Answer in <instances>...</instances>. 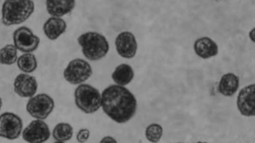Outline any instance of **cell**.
<instances>
[{
    "instance_id": "cell-1",
    "label": "cell",
    "mask_w": 255,
    "mask_h": 143,
    "mask_svg": "<svg viewBox=\"0 0 255 143\" xmlns=\"http://www.w3.org/2000/svg\"><path fill=\"white\" fill-rule=\"evenodd\" d=\"M101 107L114 122L124 124L135 114L137 103L135 97L126 87L111 85L102 93Z\"/></svg>"
},
{
    "instance_id": "cell-2",
    "label": "cell",
    "mask_w": 255,
    "mask_h": 143,
    "mask_svg": "<svg viewBox=\"0 0 255 143\" xmlns=\"http://www.w3.org/2000/svg\"><path fill=\"white\" fill-rule=\"evenodd\" d=\"M35 11L33 0H5L1 7V22L4 25H19L27 21Z\"/></svg>"
},
{
    "instance_id": "cell-3",
    "label": "cell",
    "mask_w": 255,
    "mask_h": 143,
    "mask_svg": "<svg viewBox=\"0 0 255 143\" xmlns=\"http://www.w3.org/2000/svg\"><path fill=\"white\" fill-rule=\"evenodd\" d=\"M78 43L82 48L84 56L90 61L100 60L109 51L110 45L107 39L96 32H88L80 35Z\"/></svg>"
},
{
    "instance_id": "cell-4",
    "label": "cell",
    "mask_w": 255,
    "mask_h": 143,
    "mask_svg": "<svg viewBox=\"0 0 255 143\" xmlns=\"http://www.w3.org/2000/svg\"><path fill=\"white\" fill-rule=\"evenodd\" d=\"M76 106L87 114H94L101 108L102 95L95 87L80 84L74 92Z\"/></svg>"
},
{
    "instance_id": "cell-5",
    "label": "cell",
    "mask_w": 255,
    "mask_h": 143,
    "mask_svg": "<svg viewBox=\"0 0 255 143\" xmlns=\"http://www.w3.org/2000/svg\"><path fill=\"white\" fill-rule=\"evenodd\" d=\"M55 108L53 98L47 94H39L32 96L28 101L26 110L28 114L37 120H45Z\"/></svg>"
},
{
    "instance_id": "cell-6",
    "label": "cell",
    "mask_w": 255,
    "mask_h": 143,
    "mask_svg": "<svg viewBox=\"0 0 255 143\" xmlns=\"http://www.w3.org/2000/svg\"><path fill=\"white\" fill-rule=\"evenodd\" d=\"M92 75V68L90 63L79 58L70 61L63 73L64 78L72 85L82 84Z\"/></svg>"
},
{
    "instance_id": "cell-7",
    "label": "cell",
    "mask_w": 255,
    "mask_h": 143,
    "mask_svg": "<svg viewBox=\"0 0 255 143\" xmlns=\"http://www.w3.org/2000/svg\"><path fill=\"white\" fill-rule=\"evenodd\" d=\"M23 127V121L17 115L11 112L0 115V138L17 140L22 134Z\"/></svg>"
},
{
    "instance_id": "cell-8",
    "label": "cell",
    "mask_w": 255,
    "mask_h": 143,
    "mask_svg": "<svg viewBox=\"0 0 255 143\" xmlns=\"http://www.w3.org/2000/svg\"><path fill=\"white\" fill-rule=\"evenodd\" d=\"M14 45L17 50L24 53H31L39 47L40 39L33 33L29 28L21 27L14 31L13 35Z\"/></svg>"
},
{
    "instance_id": "cell-9",
    "label": "cell",
    "mask_w": 255,
    "mask_h": 143,
    "mask_svg": "<svg viewBox=\"0 0 255 143\" xmlns=\"http://www.w3.org/2000/svg\"><path fill=\"white\" fill-rule=\"evenodd\" d=\"M51 136L49 126L42 120L32 121L22 132V138L28 143H44Z\"/></svg>"
},
{
    "instance_id": "cell-10",
    "label": "cell",
    "mask_w": 255,
    "mask_h": 143,
    "mask_svg": "<svg viewBox=\"0 0 255 143\" xmlns=\"http://www.w3.org/2000/svg\"><path fill=\"white\" fill-rule=\"evenodd\" d=\"M13 88L16 94L21 98H31L37 91V79L27 73H21L16 77Z\"/></svg>"
},
{
    "instance_id": "cell-11",
    "label": "cell",
    "mask_w": 255,
    "mask_h": 143,
    "mask_svg": "<svg viewBox=\"0 0 255 143\" xmlns=\"http://www.w3.org/2000/svg\"><path fill=\"white\" fill-rule=\"evenodd\" d=\"M116 47L118 54L126 59L135 56L137 43L134 36L128 31L122 32L116 39Z\"/></svg>"
},
{
    "instance_id": "cell-12",
    "label": "cell",
    "mask_w": 255,
    "mask_h": 143,
    "mask_svg": "<svg viewBox=\"0 0 255 143\" xmlns=\"http://www.w3.org/2000/svg\"><path fill=\"white\" fill-rule=\"evenodd\" d=\"M255 85L245 87L238 97V107L243 116H254L255 114Z\"/></svg>"
},
{
    "instance_id": "cell-13",
    "label": "cell",
    "mask_w": 255,
    "mask_h": 143,
    "mask_svg": "<svg viewBox=\"0 0 255 143\" xmlns=\"http://www.w3.org/2000/svg\"><path fill=\"white\" fill-rule=\"evenodd\" d=\"M76 0H46V8L52 17H61L74 9Z\"/></svg>"
},
{
    "instance_id": "cell-14",
    "label": "cell",
    "mask_w": 255,
    "mask_h": 143,
    "mask_svg": "<svg viewBox=\"0 0 255 143\" xmlns=\"http://www.w3.org/2000/svg\"><path fill=\"white\" fill-rule=\"evenodd\" d=\"M67 25L61 17H52L47 20L43 25V32L51 41H55L66 31Z\"/></svg>"
},
{
    "instance_id": "cell-15",
    "label": "cell",
    "mask_w": 255,
    "mask_h": 143,
    "mask_svg": "<svg viewBox=\"0 0 255 143\" xmlns=\"http://www.w3.org/2000/svg\"><path fill=\"white\" fill-rule=\"evenodd\" d=\"M194 51L199 57L208 59L216 56L218 53V46L208 37H202L194 43Z\"/></svg>"
},
{
    "instance_id": "cell-16",
    "label": "cell",
    "mask_w": 255,
    "mask_h": 143,
    "mask_svg": "<svg viewBox=\"0 0 255 143\" xmlns=\"http://www.w3.org/2000/svg\"><path fill=\"white\" fill-rule=\"evenodd\" d=\"M240 87V78L234 73L223 75L219 83V91L225 96H232L236 94Z\"/></svg>"
},
{
    "instance_id": "cell-17",
    "label": "cell",
    "mask_w": 255,
    "mask_h": 143,
    "mask_svg": "<svg viewBox=\"0 0 255 143\" xmlns=\"http://www.w3.org/2000/svg\"><path fill=\"white\" fill-rule=\"evenodd\" d=\"M112 77L116 84L126 86L129 84L134 78L133 69L130 65L123 63L116 67Z\"/></svg>"
},
{
    "instance_id": "cell-18",
    "label": "cell",
    "mask_w": 255,
    "mask_h": 143,
    "mask_svg": "<svg viewBox=\"0 0 255 143\" xmlns=\"http://www.w3.org/2000/svg\"><path fill=\"white\" fill-rule=\"evenodd\" d=\"M18 68L25 73L34 72L37 68V60L35 55L31 53H25L17 59Z\"/></svg>"
},
{
    "instance_id": "cell-19",
    "label": "cell",
    "mask_w": 255,
    "mask_h": 143,
    "mask_svg": "<svg viewBox=\"0 0 255 143\" xmlns=\"http://www.w3.org/2000/svg\"><path fill=\"white\" fill-rule=\"evenodd\" d=\"M74 135L73 128L67 123H60L53 131L54 140L58 142H66L71 140Z\"/></svg>"
},
{
    "instance_id": "cell-20",
    "label": "cell",
    "mask_w": 255,
    "mask_h": 143,
    "mask_svg": "<svg viewBox=\"0 0 255 143\" xmlns=\"http://www.w3.org/2000/svg\"><path fill=\"white\" fill-rule=\"evenodd\" d=\"M17 49L15 45H5L0 49V64L11 65L17 62Z\"/></svg>"
},
{
    "instance_id": "cell-21",
    "label": "cell",
    "mask_w": 255,
    "mask_h": 143,
    "mask_svg": "<svg viewBox=\"0 0 255 143\" xmlns=\"http://www.w3.org/2000/svg\"><path fill=\"white\" fill-rule=\"evenodd\" d=\"M162 134H163V129L159 124H151L146 129V138L152 143L159 142L162 138Z\"/></svg>"
},
{
    "instance_id": "cell-22",
    "label": "cell",
    "mask_w": 255,
    "mask_h": 143,
    "mask_svg": "<svg viewBox=\"0 0 255 143\" xmlns=\"http://www.w3.org/2000/svg\"><path fill=\"white\" fill-rule=\"evenodd\" d=\"M90 132L87 129H82L78 132L76 140L79 143H85L90 138Z\"/></svg>"
},
{
    "instance_id": "cell-23",
    "label": "cell",
    "mask_w": 255,
    "mask_h": 143,
    "mask_svg": "<svg viewBox=\"0 0 255 143\" xmlns=\"http://www.w3.org/2000/svg\"><path fill=\"white\" fill-rule=\"evenodd\" d=\"M101 142H117V141L116 140H114L113 138H112V137L108 136L105 137V138H104L102 139Z\"/></svg>"
},
{
    "instance_id": "cell-24",
    "label": "cell",
    "mask_w": 255,
    "mask_h": 143,
    "mask_svg": "<svg viewBox=\"0 0 255 143\" xmlns=\"http://www.w3.org/2000/svg\"><path fill=\"white\" fill-rule=\"evenodd\" d=\"M2 105H3V102H2V99L0 98V110L2 108Z\"/></svg>"
}]
</instances>
